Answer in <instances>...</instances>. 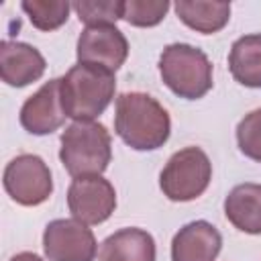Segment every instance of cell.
<instances>
[{
    "mask_svg": "<svg viewBox=\"0 0 261 261\" xmlns=\"http://www.w3.org/2000/svg\"><path fill=\"white\" fill-rule=\"evenodd\" d=\"M222 249V237L208 220L184 224L171 241V261H216Z\"/></svg>",
    "mask_w": 261,
    "mask_h": 261,
    "instance_id": "cell-12",
    "label": "cell"
},
{
    "mask_svg": "<svg viewBox=\"0 0 261 261\" xmlns=\"http://www.w3.org/2000/svg\"><path fill=\"white\" fill-rule=\"evenodd\" d=\"M2 184L6 194L20 206H39L49 200L53 192L49 165L33 153L16 155L10 163H6Z\"/></svg>",
    "mask_w": 261,
    "mask_h": 261,
    "instance_id": "cell-6",
    "label": "cell"
},
{
    "mask_svg": "<svg viewBox=\"0 0 261 261\" xmlns=\"http://www.w3.org/2000/svg\"><path fill=\"white\" fill-rule=\"evenodd\" d=\"M45 57L29 43L2 41L0 43V77L12 88H24L45 73Z\"/></svg>",
    "mask_w": 261,
    "mask_h": 261,
    "instance_id": "cell-11",
    "label": "cell"
},
{
    "mask_svg": "<svg viewBox=\"0 0 261 261\" xmlns=\"http://www.w3.org/2000/svg\"><path fill=\"white\" fill-rule=\"evenodd\" d=\"M114 92V73L98 65L77 63L69 67L63 77H59L61 106L65 116L73 118V122L94 120L100 116L112 102Z\"/></svg>",
    "mask_w": 261,
    "mask_h": 261,
    "instance_id": "cell-2",
    "label": "cell"
},
{
    "mask_svg": "<svg viewBox=\"0 0 261 261\" xmlns=\"http://www.w3.org/2000/svg\"><path fill=\"white\" fill-rule=\"evenodd\" d=\"M20 8L35 29L49 33L67 22L71 4L67 0H24Z\"/></svg>",
    "mask_w": 261,
    "mask_h": 261,
    "instance_id": "cell-17",
    "label": "cell"
},
{
    "mask_svg": "<svg viewBox=\"0 0 261 261\" xmlns=\"http://www.w3.org/2000/svg\"><path fill=\"white\" fill-rule=\"evenodd\" d=\"M114 133L135 151H155L167 143L171 118L153 96L124 92L116 98Z\"/></svg>",
    "mask_w": 261,
    "mask_h": 261,
    "instance_id": "cell-1",
    "label": "cell"
},
{
    "mask_svg": "<svg viewBox=\"0 0 261 261\" xmlns=\"http://www.w3.org/2000/svg\"><path fill=\"white\" fill-rule=\"evenodd\" d=\"M67 208L71 218L84 224H102L116 208V190L102 175L73 177L67 188Z\"/></svg>",
    "mask_w": 261,
    "mask_h": 261,
    "instance_id": "cell-8",
    "label": "cell"
},
{
    "mask_svg": "<svg viewBox=\"0 0 261 261\" xmlns=\"http://www.w3.org/2000/svg\"><path fill=\"white\" fill-rule=\"evenodd\" d=\"M212 179V163L200 147L175 151L159 173V188L171 202H190L200 198Z\"/></svg>",
    "mask_w": 261,
    "mask_h": 261,
    "instance_id": "cell-5",
    "label": "cell"
},
{
    "mask_svg": "<svg viewBox=\"0 0 261 261\" xmlns=\"http://www.w3.org/2000/svg\"><path fill=\"white\" fill-rule=\"evenodd\" d=\"M59 159L71 177L102 175L112 159V139L96 120L71 122L61 135Z\"/></svg>",
    "mask_w": 261,
    "mask_h": 261,
    "instance_id": "cell-3",
    "label": "cell"
},
{
    "mask_svg": "<svg viewBox=\"0 0 261 261\" xmlns=\"http://www.w3.org/2000/svg\"><path fill=\"white\" fill-rule=\"evenodd\" d=\"M173 10L186 27L202 35H212L222 31L230 18V2L177 0L173 4Z\"/></svg>",
    "mask_w": 261,
    "mask_h": 261,
    "instance_id": "cell-15",
    "label": "cell"
},
{
    "mask_svg": "<svg viewBox=\"0 0 261 261\" xmlns=\"http://www.w3.org/2000/svg\"><path fill=\"white\" fill-rule=\"evenodd\" d=\"M80 22L86 27L94 24H114L122 18V2L120 0H77L71 4Z\"/></svg>",
    "mask_w": 261,
    "mask_h": 261,
    "instance_id": "cell-19",
    "label": "cell"
},
{
    "mask_svg": "<svg viewBox=\"0 0 261 261\" xmlns=\"http://www.w3.org/2000/svg\"><path fill=\"white\" fill-rule=\"evenodd\" d=\"M75 55L77 63L98 65L114 73L128 57V41L114 24L86 27L77 37Z\"/></svg>",
    "mask_w": 261,
    "mask_h": 261,
    "instance_id": "cell-9",
    "label": "cell"
},
{
    "mask_svg": "<svg viewBox=\"0 0 261 261\" xmlns=\"http://www.w3.org/2000/svg\"><path fill=\"white\" fill-rule=\"evenodd\" d=\"M100 261H155L157 247L151 232L128 226L112 232L104 239L100 253Z\"/></svg>",
    "mask_w": 261,
    "mask_h": 261,
    "instance_id": "cell-13",
    "label": "cell"
},
{
    "mask_svg": "<svg viewBox=\"0 0 261 261\" xmlns=\"http://www.w3.org/2000/svg\"><path fill=\"white\" fill-rule=\"evenodd\" d=\"M163 84L184 100H198L212 90V63L208 55L188 43H171L159 55Z\"/></svg>",
    "mask_w": 261,
    "mask_h": 261,
    "instance_id": "cell-4",
    "label": "cell"
},
{
    "mask_svg": "<svg viewBox=\"0 0 261 261\" xmlns=\"http://www.w3.org/2000/svg\"><path fill=\"white\" fill-rule=\"evenodd\" d=\"M43 251L49 261H94L98 243L88 224L75 218H55L45 226Z\"/></svg>",
    "mask_w": 261,
    "mask_h": 261,
    "instance_id": "cell-7",
    "label": "cell"
},
{
    "mask_svg": "<svg viewBox=\"0 0 261 261\" xmlns=\"http://www.w3.org/2000/svg\"><path fill=\"white\" fill-rule=\"evenodd\" d=\"M10 261H43L37 253H31V251H22V253H16Z\"/></svg>",
    "mask_w": 261,
    "mask_h": 261,
    "instance_id": "cell-21",
    "label": "cell"
},
{
    "mask_svg": "<svg viewBox=\"0 0 261 261\" xmlns=\"http://www.w3.org/2000/svg\"><path fill=\"white\" fill-rule=\"evenodd\" d=\"M226 220L247 234H261V184L245 181L224 198Z\"/></svg>",
    "mask_w": 261,
    "mask_h": 261,
    "instance_id": "cell-14",
    "label": "cell"
},
{
    "mask_svg": "<svg viewBox=\"0 0 261 261\" xmlns=\"http://www.w3.org/2000/svg\"><path fill=\"white\" fill-rule=\"evenodd\" d=\"M20 124L27 133L43 137L51 135L65 122V112L59 96V77L45 82L33 96H29L20 108Z\"/></svg>",
    "mask_w": 261,
    "mask_h": 261,
    "instance_id": "cell-10",
    "label": "cell"
},
{
    "mask_svg": "<svg viewBox=\"0 0 261 261\" xmlns=\"http://www.w3.org/2000/svg\"><path fill=\"white\" fill-rule=\"evenodd\" d=\"M237 145L245 157L261 163V108L241 118L237 124Z\"/></svg>",
    "mask_w": 261,
    "mask_h": 261,
    "instance_id": "cell-20",
    "label": "cell"
},
{
    "mask_svg": "<svg viewBox=\"0 0 261 261\" xmlns=\"http://www.w3.org/2000/svg\"><path fill=\"white\" fill-rule=\"evenodd\" d=\"M167 0H124L122 2V20H126L133 27H155L159 24L167 10H169Z\"/></svg>",
    "mask_w": 261,
    "mask_h": 261,
    "instance_id": "cell-18",
    "label": "cell"
},
{
    "mask_svg": "<svg viewBox=\"0 0 261 261\" xmlns=\"http://www.w3.org/2000/svg\"><path fill=\"white\" fill-rule=\"evenodd\" d=\"M228 69L245 88H261V35L239 37L228 53Z\"/></svg>",
    "mask_w": 261,
    "mask_h": 261,
    "instance_id": "cell-16",
    "label": "cell"
}]
</instances>
